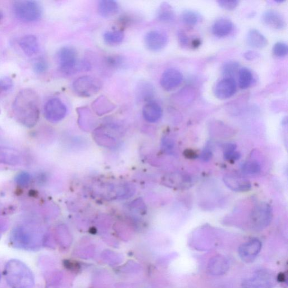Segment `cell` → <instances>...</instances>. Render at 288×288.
<instances>
[{"label":"cell","mask_w":288,"mask_h":288,"mask_svg":"<svg viewBox=\"0 0 288 288\" xmlns=\"http://www.w3.org/2000/svg\"><path fill=\"white\" fill-rule=\"evenodd\" d=\"M12 111L16 120L28 128L34 127L40 117L39 97L30 89L22 90L14 100Z\"/></svg>","instance_id":"cell-1"},{"label":"cell","mask_w":288,"mask_h":288,"mask_svg":"<svg viewBox=\"0 0 288 288\" xmlns=\"http://www.w3.org/2000/svg\"><path fill=\"white\" fill-rule=\"evenodd\" d=\"M44 238L38 225L25 223L13 228L10 242L14 247L27 251H38L44 243Z\"/></svg>","instance_id":"cell-2"},{"label":"cell","mask_w":288,"mask_h":288,"mask_svg":"<svg viewBox=\"0 0 288 288\" xmlns=\"http://www.w3.org/2000/svg\"><path fill=\"white\" fill-rule=\"evenodd\" d=\"M4 276L11 288H33L35 286L33 271L19 259L9 260L5 267Z\"/></svg>","instance_id":"cell-3"},{"label":"cell","mask_w":288,"mask_h":288,"mask_svg":"<svg viewBox=\"0 0 288 288\" xmlns=\"http://www.w3.org/2000/svg\"><path fill=\"white\" fill-rule=\"evenodd\" d=\"M59 70L67 75L74 74L79 70V55L77 50L72 47H65L59 50L57 54Z\"/></svg>","instance_id":"cell-4"},{"label":"cell","mask_w":288,"mask_h":288,"mask_svg":"<svg viewBox=\"0 0 288 288\" xmlns=\"http://www.w3.org/2000/svg\"><path fill=\"white\" fill-rule=\"evenodd\" d=\"M13 11L18 19L26 22L38 21L43 15V8L35 1H17L14 3Z\"/></svg>","instance_id":"cell-5"},{"label":"cell","mask_w":288,"mask_h":288,"mask_svg":"<svg viewBox=\"0 0 288 288\" xmlns=\"http://www.w3.org/2000/svg\"><path fill=\"white\" fill-rule=\"evenodd\" d=\"M102 87V82L92 76H82L73 82L72 88L79 97L88 98L97 94Z\"/></svg>","instance_id":"cell-6"},{"label":"cell","mask_w":288,"mask_h":288,"mask_svg":"<svg viewBox=\"0 0 288 288\" xmlns=\"http://www.w3.org/2000/svg\"><path fill=\"white\" fill-rule=\"evenodd\" d=\"M273 213L271 207L266 202L255 205L250 214V222L256 230H261L271 223Z\"/></svg>","instance_id":"cell-7"},{"label":"cell","mask_w":288,"mask_h":288,"mask_svg":"<svg viewBox=\"0 0 288 288\" xmlns=\"http://www.w3.org/2000/svg\"><path fill=\"white\" fill-rule=\"evenodd\" d=\"M67 113L66 105L58 98L51 99L45 105V117L50 122L56 123L62 121Z\"/></svg>","instance_id":"cell-8"},{"label":"cell","mask_w":288,"mask_h":288,"mask_svg":"<svg viewBox=\"0 0 288 288\" xmlns=\"http://www.w3.org/2000/svg\"><path fill=\"white\" fill-rule=\"evenodd\" d=\"M168 42L167 35L161 31H150L144 37L146 47L151 52L161 51L166 47Z\"/></svg>","instance_id":"cell-9"},{"label":"cell","mask_w":288,"mask_h":288,"mask_svg":"<svg viewBox=\"0 0 288 288\" xmlns=\"http://www.w3.org/2000/svg\"><path fill=\"white\" fill-rule=\"evenodd\" d=\"M182 81V73L176 68H170L163 72L160 82L164 90L170 91L179 87Z\"/></svg>","instance_id":"cell-10"},{"label":"cell","mask_w":288,"mask_h":288,"mask_svg":"<svg viewBox=\"0 0 288 288\" xmlns=\"http://www.w3.org/2000/svg\"><path fill=\"white\" fill-rule=\"evenodd\" d=\"M236 90L235 80L233 78L225 77L219 81L214 87V94L219 99H227L234 95Z\"/></svg>","instance_id":"cell-11"},{"label":"cell","mask_w":288,"mask_h":288,"mask_svg":"<svg viewBox=\"0 0 288 288\" xmlns=\"http://www.w3.org/2000/svg\"><path fill=\"white\" fill-rule=\"evenodd\" d=\"M261 20L263 24L269 28L281 30L286 27V21L281 14L273 9H268L262 15Z\"/></svg>","instance_id":"cell-12"},{"label":"cell","mask_w":288,"mask_h":288,"mask_svg":"<svg viewBox=\"0 0 288 288\" xmlns=\"http://www.w3.org/2000/svg\"><path fill=\"white\" fill-rule=\"evenodd\" d=\"M262 244L258 239L251 240L242 244L239 249L240 258L246 262H252L261 249Z\"/></svg>","instance_id":"cell-13"},{"label":"cell","mask_w":288,"mask_h":288,"mask_svg":"<svg viewBox=\"0 0 288 288\" xmlns=\"http://www.w3.org/2000/svg\"><path fill=\"white\" fill-rule=\"evenodd\" d=\"M225 184L233 191L246 192L251 189L250 181L239 175L228 174L223 178Z\"/></svg>","instance_id":"cell-14"},{"label":"cell","mask_w":288,"mask_h":288,"mask_svg":"<svg viewBox=\"0 0 288 288\" xmlns=\"http://www.w3.org/2000/svg\"><path fill=\"white\" fill-rule=\"evenodd\" d=\"M22 162L23 155L19 150L9 146H0V163L18 166Z\"/></svg>","instance_id":"cell-15"},{"label":"cell","mask_w":288,"mask_h":288,"mask_svg":"<svg viewBox=\"0 0 288 288\" xmlns=\"http://www.w3.org/2000/svg\"><path fill=\"white\" fill-rule=\"evenodd\" d=\"M19 44L22 51L28 57L35 56L39 51L38 39L34 35H26L21 39Z\"/></svg>","instance_id":"cell-16"},{"label":"cell","mask_w":288,"mask_h":288,"mask_svg":"<svg viewBox=\"0 0 288 288\" xmlns=\"http://www.w3.org/2000/svg\"><path fill=\"white\" fill-rule=\"evenodd\" d=\"M136 98L146 103L152 102L155 96L154 86L147 81L140 82L136 87Z\"/></svg>","instance_id":"cell-17"},{"label":"cell","mask_w":288,"mask_h":288,"mask_svg":"<svg viewBox=\"0 0 288 288\" xmlns=\"http://www.w3.org/2000/svg\"><path fill=\"white\" fill-rule=\"evenodd\" d=\"M145 120L150 123L157 122L162 116V109L159 105L154 101L145 104L143 109Z\"/></svg>","instance_id":"cell-18"},{"label":"cell","mask_w":288,"mask_h":288,"mask_svg":"<svg viewBox=\"0 0 288 288\" xmlns=\"http://www.w3.org/2000/svg\"><path fill=\"white\" fill-rule=\"evenodd\" d=\"M233 30L232 22L227 18L217 20L212 27V33L218 38H224L229 35Z\"/></svg>","instance_id":"cell-19"},{"label":"cell","mask_w":288,"mask_h":288,"mask_svg":"<svg viewBox=\"0 0 288 288\" xmlns=\"http://www.w3.org/2000/svg\"><path fill=\"white\" fill-rule=\"evenodd\" d=\"M246 42L250 47L255 49H262L266 47L268 41L261 33L256 29H251L246 36Z\"/></svg>","instance_id":"cell-20"},{"label":"cell","mask_w":288,"mask_h":288,"mask_svg":"<svg viewBox=\"0 0 288 288\" xmlns=\"http://www.w3.org/2000/svg\"><path fill=\"white\" fill-rule=\"evenodd\" d=\"M98 11L99 15L102 17H111L118 13V4L114 0H101L99 2Z\"/></svg>","instance_id":"cell-21"},{"label":"cell","mask_w":288,"mask_h":288,"mask_svg":"<svg viewBox=\"0 0 288 288\" xmlns=\"http://www.w3.org/2000/svg\"><path fill=\"white\" fill-rule=\"evenodd\" d=\"M92 108L99 116H103L112 112L115 108V105L107 97L101 96L95 100L92 104Z\"/></svg>","instance_id":"cell-22"},{"label":"cell","mask_w":288,"mask_h":288,"mask_svg":"<svg viewBox=\"0 0 288 288\" xmlns=\"http://www.w3.org/2000/svg\"><path fill=\"white\" fill-rule=\"evenodd\" d=\"M175 17L174 9L170 4L163 3L160 5L157 12V18L158 21L164 23H171L175 20Z\"/></svg>","instance_id":"cell-23"},{"label":"cell","mask_w":288,"mask_h":288,"mask_svg":"<svg viewBox=\"0 0 288 288\" xmlns=\"http://www.w3.org/2000/svg\"><path fill=\"white\" fill-rule=\"evenodd\" d=\"M168 184L171 186L178 189L188 188L191 184V180L189 176L181 174V173H173L168 177Z\"/></svg>","instance_id":"cell-24"},{"label":"cell","mask_w":288,"mask_h":288,"mask_svg":"<svg viewBox=\"0 0 288 288\" xmlns=\"http://www.w3.org/2000/svg\"><path fill=\"white\" fill-rule=\"evenodd\" d=\"M124 38V33L120 30L107 31L103 35L105 43L111 47L120 45Z\"/></svg>","instance_id":"cell-25"},{"label":"cell","mask_w":288,"mask_h":288,"mask_svg":"<svg viewBox=\"0 0 288 288\" xmlns=\"http://www.w3.org/2000/svg\"><path fill=\"white\" fill-rule=\"evenodd\" d=\"M239 85L241 89H246L252 84L253 75L252 72L248 68H240L239 71Z\"/></svg>","instance_id":"cell-26"},{"label":"cell","mask_w":288,"mask_h":288,"mask_svg":"<svg viewBox=\"0 0 288 288\" xmlns=\"http://www.w3.org/2000/svg\"><path fill=\"white\" fill-rule=\"evenodd\" d=\"M79 114V122L82 126H88L94 124V117L90 109L87 107H82L77 109Z\"/></svg>","instance_id":"cell-27"},{"label":"cell","mask_w":288,"mask_h":288,"mask_svg":"<svg viewBox=\"0 0 288 288\" xmlns=\"http://www.w3.org/2000/svg\"><path fill=\"white\" fill-rule=\"evenodd\" d=\"M224 158L228 162H235L241 157V154L237 152L236 145L232 143H227L223 145Z\"/></svg>","instance_id":"cell-28"},{"label":"cell","mask_w":288,"mask_h":288,"mask_svg":"<svg viewBox=\"0 0 288 288\" xmlns=\"http://www.w3.org/2000/svg\"><path fill=\"white\" fill-rule=\"evenodd\" d=\"M211 272L215 273H221L226 271L228 267L227 260L223 257H216L212 259L209 265Z\"/></svg>","instance_id":"cell-29"},{"label":"cell","mask_w":288,"mask_h":288,"mask_svg":"<svg viewBox=\"0 0 288 288\" xmlns=\"http://www.w3.org/2000/svg\"><path fill=\"white\" fill-rule=\"evenodd\" d=\"M181 18L182 22L189 26H194L197 24L200 20L198 14L191 10H185L183 12Z\"/></svg>","instance_id":"cell-30"},{"label":"cell","mask_w":288,"mask_h":288,"mask_svg":"<svg viewBox=\"0 0 288 288\" xmlns=\"http://www.w3.org/2000/svg\"><path fill=\"white\" fill-rule=\"evenodd\" d=\"M106 63L109 67L113 69H120L124 66L125 60L124 58L118 55L109 56L106 58Z\"/></svg>","instance_id":"cell-31"},{"label":"cell","mask_w":288,"mask_h":288,"mask_svg":"<svg viewBox=\"0 0 288 288\" xmlns=\"http://www.w3.org/2000/svg\"><path fill=\"white\" fill-rule=\"evenodd\" d=\"M241 171L245 174L255 175L260 171L259 163L255 161H249L245 162L241 166Z\"/></svg>","instance_id":"cell-32"},{"label":"cell","mask_w":288,"mask_h":288,"mask_svg":"<svg viewBox=\"0 0 288 288\" xmlns=\"http://www.w3.org/2000/svg\"><path fill=\"white\" fill-rule=\"evenodd\" d=\"M239 64L235 61H229L224 64L222 67V73L226 77H230L236 74L239 71Z\"/></svg>","instance_id":"cell-33"},{"label":"cell","mask_w":288,"mask_h":288,"mask_svg":"<svg viewBox=\"0 0 288 288\" xmlns=\"http://www.w3.org/2000/svg\"><path fill=\"white\" fill-rule=\"evenodd\" d=\"M272 52L276 57L279 58L285 57L288 53L287 44L285 43L281 42V41L276 43L273 45Z\"/></svg>","instance_id":"cell-34"},{"label":"cell","mask_w":288,"mask_h":288,"mask_svg":"<svg viewBox=\"0 0 288 288\" xmlns=\"http://www.w3.org/2000/svg\"><path fill=\"white\" fill-rule=\"evenodd\" d=\"M268 274L267 273H260L258 274L257 276H256L253 281L254 282L253 285L255 288H264L268 286V280L269 277L268 276Z\"/></svg>","instance_id":"cell-35"},{"label":"cell","mask_w":288,"mask_h":288,"mask_svg":"<svg viewBox=\"0 0 288 288\" xmlns=\"http://www.w3.org/2000/svg\"><path fill=\"white\" fill-rule=\"evenodd\" d=\"M48 63L44 58L39 59L34 65V70L37 74H43L48 69Z\"/></svg>","instance_id":"cell-36"},{"label":"cell","mask_w":288,"mask_h":288,"mask_svg":"<svg viewBox=\"0 0 288 288\" xmlns=\"http://www.w3.org/2000/svg\"><path fill=\"white\" fill-rule=\"evenodd\" d=\"M13 81L10 77L0 78V94L8 92L13 88Z\"/></svg>","instance_id":"cell-37"},{"label":"cell","mask_w":288,"mask_h":288,"mask_svg":"<svg viewBox=\"0 0 288 288\" xmlns=\"http://www.w3.org/2000/svg\"><path fill=\"white\" fill-rule=\"evenodd\" d=\"M31 180V176L29 173L22 172L17 175L15 181L18 185L24 187L30 184Z\"/></svg>","instance_id":"cell-38"},{"label":"cell","mask_w":288,"mask_h":288,"mask_svg":"<svg viewBox=\"0 0 288 288\" xmlns=\"http://www.w3.org/2000/svg\"><path fill=\"white\" fill-rule=\"evenodd\" d=\"M217 3L225 10L233 11L238 6L239 2L237 0H219Z\"/></svg>","instance_id":"cell-39"},{"label":"cell","mask_w":288,"mask_h":288,"mask_svg":"<svg viewBox=\"0 0 288 288\" xmlns=\"http://www.w3.org/2000/svg\"><path fill=\"white\" fill-rule=\"evenodd\" d=\"M178 40L180 45L182 47L186 48L189 44V38L188 36L184 33V31H180L178 33Z\"/></svg>","instance_id":"cell-40"},{"label":"cell","mask_w":288,"mask_h":288,"mask_svg":"<svg viewBox=\"0 0 288 288\" xmlns=\"http://www.w3.org/2000/svg\"><path fill=\"white\" fill-rule=\"evenodd\" d=\"M212 152L209 148H205L200 155V158L202 161L207 162L212 157Z\"/></svg>","instance_id":"cell-41"},{"label":"cell","mask_w":288,"mask_h":288,"mask_svg":"<svg viewBox=\"0 0 288 288\" xmlns=\"http://www.w3.org/2000/svg\"><path fill=\"white\" fill-rule=\"evenodd\" d=\"M259 56V54L254 50H249L244 54V57L248 61H253Z\"/></svg>","instance_id":"cell-42"},{"label":"cell","mask_w":288,"mask_h":288,"mask_svg":"<svg viewBox=\"0 0 288 288\" xmlns=\"http://www.w3.org/2000/svg\"><path fill=\"white\" fill-rule=\"evenodd\" d=\"M164 147L166 148L168 150V152H172V150L173 148H174V144L172 141L170 139H166L164 141Z\"/></svg>","instance_id":"cell-43"},{"label":"cell","mask_w":288,"mask_h":288,"mask_svg":"<svg viewBox=\"0 0 288 288\" xmlns=\"http://www.w3.org/2000/svg\"><path fill=\"white\" fill-rule=\"evenodd\" d=\"M185 156L187 158L195 159L198 157V155L196 154L193 150H187L184 152Z\"/></svg>","instance_id":"cell-44"},{"label":"cell","mask_w":288,"mask_h":288,"mask_svg":"<svg viewBox=\"0 0 288 288\" xmlns=\"http://www.w3.org/2000/svg\"><path fill=\"white\" fill-rule=\"evenodd\" d=\"M201 44V41L198 39H195L192 41L191 42V47L193 48H196L199 47V46Z\"/></svg>","instance_id":"cell-45"},{"label":"cell","mask_w":288,"mask_h":288,"mask_svg":"<svg viewBox=\"0 0 288 288\" xmlns=\"http://www.w3.org/2000/svg\"><path fill=\"white\" fill-rule=\"evenodd\" d=\"M2 18H3V14L1 12H0V21H1Z\"/></svg>","instance_id":"cell-46"},{"label":"cell","mask_w":288,"mask_h":288,"mask_svg":"<svg viewBox=\"0 0 288 288\" xmlns=\"http://www.w3.org/2000/svg\"><path fill=\"white\" fill-rule=\"evenodd\" d=\"M1 236H2L1 230H0V239H1Z\"/></svg>","instance_id":"cell-47"},{"label":"cell","mask_w":288,"mask_h":288,"mask_svg":"<svg viewBox=\"0 0 288 288\" xmlns=\"http://www.w3.org/2000/svg\"><path fill=\"white\" fill-rule=\"evenodd\" d=\"M1 277H2L1 273H0V280H1Z\"/></svg>","instance_id":"cell-48"}]
</instances>
